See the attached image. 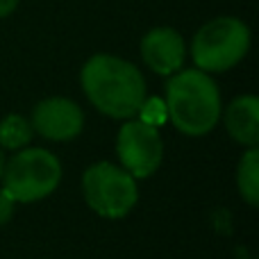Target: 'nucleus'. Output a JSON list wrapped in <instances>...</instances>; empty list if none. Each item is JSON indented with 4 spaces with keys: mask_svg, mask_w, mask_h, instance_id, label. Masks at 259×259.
Here are the masks:
<instances>
[{
    "mask_svg": "<svg viewBox=\"0 0 259 259\" xmlns=\"http://www.w3.org/2000/svg\"><path fill=\"white\" fill-rule=\"evenodd\" d=\"M80 84L89 103L116 121L134 118L148 98L141 71L127 59L107 53L87 59L80 71Z\"/></svg>",
    "mask_w": 259,
    "mask_h": 259,
    "instance_id": "1",
    "label": "nucleus"
},
{
    "mask_svg": "<svg viewBox=\"0 0 259 259\" xmlns=\"http://www.w3.org/2000/svg\"><path fill=\"white\" fill-rule=\"evenodd\" d=\"M166 118L187 137H205L219 125L223 103L209 73L180 68L166 82Z\"/></svg>",
    "mask_w": 259,
    "mask_h": 259,
    "instance_id": "2",
    "label": "nucleus"
},
{
    "mask_svg": "<svg viewBox=\"0 0 259 259\" xmlns=\"http://www.w3.org/2000/svg\"><path fill=\"white\" fill-rule=\"evenodd\" d=\"M3 189L14 202H39L48 198L62 182V161L46 148H21L7 161L3 170Z\"/></svg>",
    "mask_w": 259,
    "mask_h": 259,
    "instance_id": "3",
    "label": "nucleus"
},
{
    "mask_svg": "<svg viewBox=\"0 0 259 259\" xmlns=\"http://www.w3.org/2000/svg\"><path fill=\"white\" fill-rule=\"evenodd\" d=\"M250 50V30L241 18L216 16L193 34L191 59L205 73L234 68Z\"/></svg>",
    "mask_w": 259,
    "mask_h": 259,
    "instance_id": "4",
    "label": "nucleus"
},
{
    "mask_svg": "<svg viewBox=\"0 0 259 259\" xmlns=\"http://www.w3.org/2000/svg\"><path fill=\"white\" fill-rule=\"evenodd\" d=\"M82 193L91 211L109 221L125 219L139 202L137 180L114 161H96L82 175Z\"/></svg>",
    "mask_w": 259,
    "mask_h": 259,
    "instance_id": "5",
    "label": "nucleus"
},
{
    "mask_svg": "<svg viewBox=\"0 0 259 259\" xmlns=\"http://www.w3.org/2000/svg\"><path fill=\"white\" fill-rule=\"evenodd\" d=\"M118 166L134 180H146L157 173L164 159V141L155 125L141 118H127L116 137Z\"/></svg>",
    "mask_w": 259,
    "mask_h": 259,
    "instance_id": "6",
    "label": "nucleus"
},
{
    "mask_svg": "<svg viewBox=\"0 0 259 259\" xmlns=\"http://www.w3.org/2000/svg\"><path fill=\"white\" fill-rule=\"evenodd\" d=\"M30 125L36 134L50 141H73L84 130V112L75 100L53 96L34 105Z\"/></svg>",
    "mask_w": 259,
    "mask_h": 259,
    "instance_id": "7",
    "label": "nucleus"
},
{
    "mask_svg": "<svg viewBox=\"0 0 259 259\" xmlns=\"http://www.w3.org/2000/svg\"><path fill=\"white\" fill-rule=\"evenodd\" d=\"M141 57L152 73L170 77L184 66L187 44L173 27H152L141 39Z\"/></svg>",
    "mask_w": 259,
    "mask_h": 259,
    "instance_id": "8",
    "label": "nucleus"
},
{
    "mask_svg": "<svg viewBox=\"0 0 259 259\" xmlns=\"http://www.w3.org/2000/svg\"><path fill=\"white\" fill-rule=\"evenodd\" d=\"M228 134L237 143L246 148H255L259 143V98L252 94L237 96L221 112Z\"/></svg>",
    "mask_w": 259,
    "mask_h": 259,
    "instance_id": "9",
    "label": "nucleus"
},
{
    "mask_svg": "<svg viewBox=\"0 0 259 259\" xmlns=\"http://www.w3.org/2000/svg\"><path fill=\"white\" fill-rule=\"evenodd\" d=\"M237 189L239 196L250 207L259 205V150L248 148L237 166Z\"/></svg>",
    "mask_w": 259,
    "mask_h": 259,
    "instance_id": "10",
    "label": "nucleus"
},
{
    "mask_svg": "<svg viewBox=\"0 0 259 259\" xmlns=\"http://www.w3.org/2000/svg\"><path fill=\"white\" fill-rule=\"evenodd\" d=\"M32 137H34V130L21 114H7L0 121V148L3 150H21L32 141Z\"/></svg>",
    "mask_w": 259,
    "mask_h": 259,
    "instance_id": "11",
    "label": "nucleus"
},
{
    "mask_svg": "<svg viewBox=\"0 0 259 259\" xmlns=\"http://www.w3.org/2000/svg\"><path fill=\"white\" fill-rule=\"evenodd\" d=\"M137 116H141V121H146L148 125H155V127L161 125V123L166 121V105H164V100L146 98Z\"/></svg>",
    "mask_w": 259,
    "mask_h": 259,
    "instance_id": "12",
    "label": "nucleus"
},
{
    "mask_svg": "<svg viewBox=\"0 0 259 259\" xmlns=\"http://www.w3.org/2000/svg\"><path fill=\"white\" fill-rule=\"evenodd\" d=\"M14 209H16V202H14L12 198H9V193L0 187V228H3V225H7L9 221H12Z\"/></svg>",
    "mask_w": 259,
    "mask_h": 259,
    "instance_id": "13",
    "label": "nucleus"
},
{
    "mask_svg": "<svg viewBox=\"0 0 259 259\" xmlns=\"http://www.w3.org/2000/svg\"><path fill=\"white\" fill-rule=\"evenodd\" d=\"M18 3H21V0H0V18L9 16V14L18 7Z\"/></svg>",
    "mask_w": 259,
    "mask_h": 259,
    "instance_id": "14",
    "label": "nucleus"
},
{
    "mask_svg": "<svg viewBox=\"0 0 259 259\" xmlns=\"http://www.w3.org/2000/svg\"><path fill=\"white\" fill-rule=\"evenodd\" d=\"M5 161H7V157H5V150L0 148V180H3V170H5Z\"/></svg>",
    "mask_w": 259,
    "mask_h": 259,
    "instance_id": "15",
    "label": "nucleus"
}]
</instances>
